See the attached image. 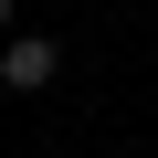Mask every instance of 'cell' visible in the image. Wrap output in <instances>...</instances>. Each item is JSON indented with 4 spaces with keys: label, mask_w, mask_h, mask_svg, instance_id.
<instances>
[{
    "label": "cell",
    "mask_w": 158,
    "mask_h": 158,
    "mask_svg": "<svg viewBox=\"0 0 158 158\" xmlns=\"http://www.w3.org/2000/svg\"><path fill=\"white\" fill-rule=\"evenodd\" d=\"M0 42H11V0H0Z\"/></svg>",
    "instance_id": "cell-2"
},
{
    "label": "cell",
    "mask_w": 158,
    "mask_h": 158,
    "mask_svg": "<svg viewBox=\"0 0 158 158\" xmlns=\"http://www.w3.org/2000/svg\"><path fill=\"white\" fill-rule=\"evenodd\" d=\"M53 74H63L53 32H11V42H0V85H11V95H53Z\"/></svg>",
    "instance_id": "cell-1"
}]
</instances>
